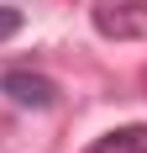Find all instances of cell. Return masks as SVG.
I'll return each instance as SVG.
<instances>
[{
	"label": "cell",
	"instance_id": "3",
	"mask_svg": "<svg viewBox=\"0 0 147 153\" xmlns=\"http://www.w3.org/2000/svg\"><path fill=\"white\" fill-rule=\"evenodd\" d=\"M89 153H147V127H142V122L116 127V132H105V137L89 143Z\"/></svg>",
	"mask_w": 147,
	"mask_h": 153
},
{
	"label": "cell",
	"instance_id": "4",
	"mask_svg": "<svg viewBox=\"0 0 147 153\" xmlns=\"http://www.w3.org/2000/svg\"><path fill=\"white\" fill-rule=\"evenodd\" d=\"M16 32H21V11H16V5H0V42L16 37Z\"/></svg>",
	"mask_w": 147,
	"mask_h": 153
},
{
	"label": "cell",
	"instance_id": "1",
	"mask_svg": "<svg viewBox=\"0 0 147 153\" xmlns=\"http://www.w3.org/2000/svg\"><path fill=\"white\" fill-rule=\"evenodd\" d=\"M89 21L110 42H137V37H147V0H95Z\"/></svg>",
	"mask_w": 147,
	"mask_h": 153
},
{
	"label": "cell",
	"instance_id": "2",
	"mask_svg": "<svg viewBox=\"0 0 147 153\" xmlns=\"http://www.w3.org/2000/svg\"><path fill=\"white\" fill-rule=\"evenodd\" d=\"M0 95H11L16 106H26V111H53L58 106V85H53L47 74H32V69L0 74Z\"/></svg>",
	"mask_w": 147,
	"mask_h": 153
}]
</instances>
